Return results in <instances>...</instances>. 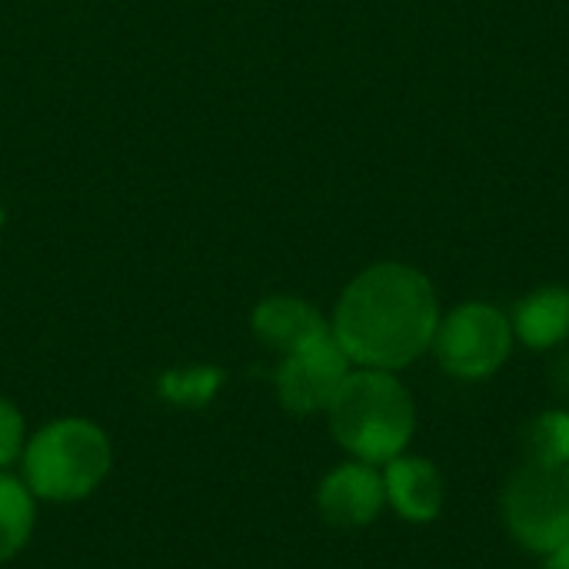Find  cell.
Instances as JSON below:
<instances>
[{"label": "cell", "mask_w": 569, "mask_h": 569, "mask_svg": "<svg viewBox=\"0 0 569 569\" xmlns=\"http://www.w3.org/2000/svg\"><path fill=\"white\" fill-rule=\"evenodd\" d=\"M437 327L433 283L407 263H377L343 290L330 330L350 363L393 373L433 347Z\"/></svg>", "instance_id": "6da1fadb"}, {"label": "cell", "mask_w": 569, "mask_h": 569, "mask_svg": "<svg viewBox=\"0 0 569 569\" xmlns=\"http://www.w3.org/2000/svg\"><path fill=\"white\" fill-rule=\"evenodd\" d=\"M333 440L363 463L387 467L397 460L417 430V407L410 390L390 370L347 373L333 403L327 407Z\"/></svg>", "instance_id": "7a4b0ae2"}, {"label": "cell", "mask_w": 569, "mask_h": 569, "mask_svg": "<svg viewBox=\"0 0 569 569\" xmlns=\"http://www.w3.org/2000/svg\"><path fill=\"white\" fill-rule=\"evenodd\" d=\"M20 463L23 483L33 497L53 503H77L107 480L113 453L107 433L97 423L63 417L27 440Z\"/></svg>", "instance_id": "3957f363"}, {"label": "cell", "mask_w": 569, "mask_h": 569, "mask_svg": "<svg viewBox=\"0 0 569 569\" xmlns=\"http://www.w3.org/2000/svg\"><path fill=\"white\" fill-rule=\"evenodd\" d=\"M503 523L530 553H553L569 543V463L527 460L503 490Z\"/></svg>", "instance_id": "277c9868"}, {"label": "cell", "mask_w": 569, "mask_h": 569, "mask_svg": "<svg viewBox=\"0 0 569 569\" xmlns=\"http://www.w3.org/2000/svg\"><path fill=\"white\" fill-rule=\"evenodd\" d=\"M513 323L493 303H460L450 310L437 333L430 353L437 357L440 370L457 380H487L493 377L513 350Z\"/></svg>", "instance_id": "5b68a950"}, {"label": "cell", "mask_w": 569, "mask_h": 569, "mask_svg": "<svg viewBox=\"0 0 569 569\" xmlns=\"http://www.w3.org/2000/svg\"><path fill=\"white\" fill-rule=\"evenodd\" d=\"M347 373H350V360L330 330V333H323V337H317V340H310L300 350L283 357V363L277 370L280 403L297 417L320 413L333 403Z\"/></svg>", "instance_id": "8992f818"}, {"label": "cell", "mask_w": 569, "mask_h": 569, "mask_svg": "<svg viewBox=\"0 0 569 569\" xmlns=\"http://www.w3.org/2000/svg\"><path fill=\"white\" fill-rule=\"evenodd\" d=\"M317 507L330 527H343V530L370 527L387 507L383 473L363 460L340 463L337 470L323 477L317 490Z\"/></svg>", "instance_id": "52a82bcc"}, {"label": "cell", "mask_w": 569, "mask_h": 569, "mask_svg": "<svg viewBox=\"0 0 569 569\" xmlns=\"http://www.w3.org/2000/svg\"><path fill=\"white\" fill-rule=\"evenodd\" d=\"M387 503L410 523H430L443 510V477L427 457H397L383 473Z\"/></svg>", "instance_id": "ba28073f"}, {"label": "cell", "mask_w": 569, "mask_h": 569, "mask_svg": "<svg viewBox=\"0 0 569 569\" xmlns=\"http://www.w3.org/2000/svg\"><path fill=\"white\" fill-rule=\"evenodd\" d=\"M253 330L257 337L280 350L283 357L300 350L303 343L330 333L327 320L307 303V300H297V297H270L257 307L253 313Z\"/></svg>", "instance_id": "9c48e42d"}, {"label": "cell", "mask_w": 569, "mask_h": 569, "mask_svg": "<svg viewBox=\"0 0 569 569\" xmlns=\"http://www.w3.org/2000/svg\"><path fill=\"white\" fill-rule=\"evenodd\" d=\"M513 337L530 350L557 347L569 337V290L567 287H543L530 293L513 313Z\"/></svg>", "instance_id": "30bf717a"}, {"label": "cell", "mask_w": 569, "mask_h": 569, "mask_svg": "<svg viewBox=\"0 0 569 569\" xmlns=\"http://www.w3.org/2000/svg\"><path fill=\"white\" fill-rule=\"evenodd\" d=\"M33 533V493L0 470V563L17 557Z\"/></svg>", "instance_id": "8fae6325"}, {"label": "cell", "mask_w": 569, "mask_h": 569, "mask_svg": "<svg viewBox=\"0 0 569 569\" xmlns=\"http://www.w3.org/2000/svg\"><path fill=\"white\" fill-rule=\"evenodd\" d=\"M527 453L533 463H569V413L550 410L527 427Z\"/></svg>", "instance_id": "7c38bea8"}, {"label": "cell", "mask_w": 569, "mask_h": 569, "mask_svg": "<svg viewBox=\"0 0 569 569\" xmlns=\"http://www.w3.org/2000/svg\"><path fill=\"white\" fill-rule=\"evenodd\" d=\"M27 440H23V417L20 410L0 397V470L10 467L20 453H23Z\"/></svg>", "instance_id": "4fadbf2b"}, {"label": "cell", "mask_w": 569, "mask_h": 569, "mask_svg": "<svg viewBox=\"0 0 569 569\" xmlns=\"http://www.w3.org/2000/svg\"><path fill=\"white\" fill-rule=\"evenodd\" d=\"M540 569H569V543L560 547V550H553V553H547Z\"/></svg>", "instance_id": "5bb4252c"}]
</instances>
